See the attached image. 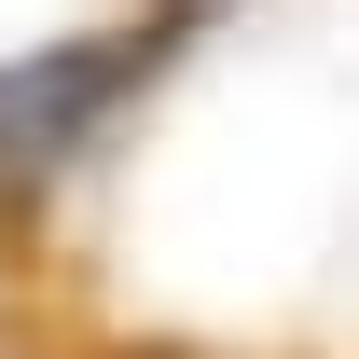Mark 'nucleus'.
I'll use <instances>...</instances> for the list:
<instances>
[{"mask_svg":"<svg viewBox=\"0 0 359 359\" xmlns=\"http://www.w3.org/2000/svg\"><path fill=\"white\" fill-rule=\"evenodd\" d=\"M111 83H125V42H83V55H28V69H0V180H14V166H55L69 125H83Z\"/></svg>","mask_w":359,"mask_h":359,"instance_id":"1","label":"nucleus"}]
</instances>
